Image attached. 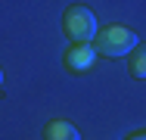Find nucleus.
Instances as JSON below:
<instances>
[{
  "instance_id": "nucleus-3",
  "label": "nucleus",
  "mask_w": 146,
  "mask_h": 140,
  "mask_svg": "<svg viewBox=\"0 0 146 140\" xmlns=\"http://www.w3.org/2000/svg\"><path fill=\"white\" fill-rule=\"evenodd\" d=\"M93 59H96V50L90 47L87 41H72V47L62 56V65H65L68 72H84V69L93 65Z\"/></svg>"
},
{
  "instance_id": "nucleus-6",
  "label": "nucleus",
  "mask_w": 146,
  "mask_h": 140,
  "mask_svg": "<svg viewBox=\"0 0 146 140\" xmlns=\"http://www.w3.org/2000/svg\"><path fill=\"white\" fill-rule=\"evenodd\" d=\"M127 140H146V131H140V134H134V137H127Z\"/></svg>"
},
{
  "instance_id": "nucleus-1",
  "label": "nucleus",
  "mask_w": 146,
  "mask_h": 140,
  "mask_svg": "<svg viewBox=\"0 0 146 140\" xmlns=\"http://www.w3.org/2000/svg\"><path fill=\"white\" fill-rule=\"evenodd\" d=\"M137 34L124 25H106L93 34V50L100 56H109V59H118V56H127L134 47H137Z\"/></svg>"
},
{
  "instance_id": "nucleus-5",
  "label": "nucleus",
  "mask_w": 146,
  "mask_h": 140,
  "mask_svg": "<svg viewBox=\"0 0 146 140\" xmlns=\"http://www.w3.org/2000/svg\"><path fill=\"white\" fill-rule=\"evenodd\" d=\"M127 72L134 78H146V44H137L127 53Z\"/></svg>"
},
{
  "instance_id": "nucleus-7",
  "label": "nucleus",
  "mask_w": 146,
  "mask_h": 140,
  "mask_svg": "<svg viewBox=\"0 0 146 140\" xmlns=\"http://www.w3.org/2000/svg\"><path fill=\"white\" fill-rule=\"evenodd\" d=\"M0 84H3V69H0Z\"/></svg>"
},
{
  "instance_id": "nucleus-2",
  "label": "nucleus",
  "mask_w": 146,
  "mask_h": 140,
  "mask_svg": "<svg viewBox=\"0 0 146 140\" xmlns=\"http://www.w3.org/2000/svg\"><path fill=\"white\" fill-rule=\"evenodd\" d=\"M62 28H65L68 41H90L96 34V19H93V13H90L87 6L72 3L62 13Z\"/></svg>"
},
{
  "instance_id": "nucleus-4",
  "label": "nucleus",
  "mask_w": 146,
  "mask_h": 140,
  "mask_svg": "<svg viewBox=\"0 0 146 140\" xmlns=\"http://www.w3.org/2000/svg\"><path fill=\"white\" fill-rule=\"evenodd\" d=\"M44 140H81V134H78L75 125H68V121H62V118H53V121L44 128Z\"/></svg>"
}]
</instances>
